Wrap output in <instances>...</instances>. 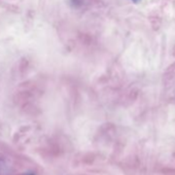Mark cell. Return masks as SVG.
<instances>
[{
	"instance_id": "6da1fadb",
	"label": "cell",
	"mask_w": 175,
	"mask_h": 175,
	"mask_svg": "<svg viewBox=\"0 0 175 175\" xmlns=\"http://www.w3.org/2000/svg\"><path fill=\"white\" fill-rule=\"evenodd\" d=\"M132 1H133L134 3H138V2H140V0H132Z\"/></svg>"
}]
</instances>
